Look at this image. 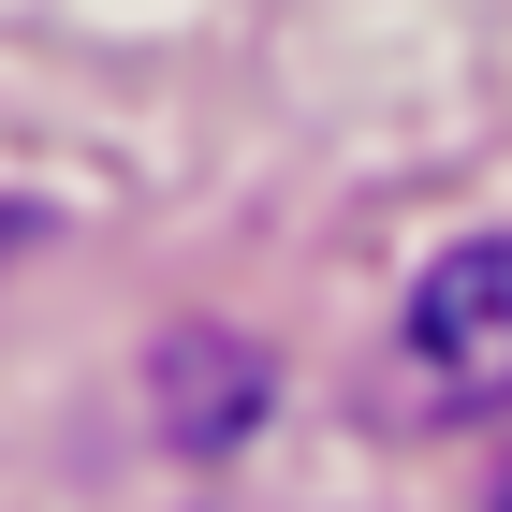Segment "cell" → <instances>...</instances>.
<instances>
[{"label":"cell","instance_id":"obj_1","mask_svg":"<svg viewBox=\"0 0 512 512\" xmlns=\"http://www.w3.org/2000/svg\"><path fill=\"white\" fill-rule=\"evenodd\" d=\"M395 395L425 425H498L512 410V235L439 249L410 322H395Z\"/></svg>","mask_w":512,"mask_h":512},{"label":"cell","instance_id":"obj_2","mask_svg":"<svg viewBox=\"0 0 512 512\" xmlns=\"http://www.w3.org/2000/svg\"><path fill=\"white\" fill-rule=\"evenodd\" d=\"M161 410H176L191 454H220V439H249V410H264V366L220 352V337H176V352H161Z\"/></svg>","mask_w":512,"mask_h":512},{"label":"cell","instance_id":"obj_3","mask_svg":"<svg viewBox=\"0 0 512 512\" xmlns=\"http://www.w3.org/2000/svg\"><path fill=\"white\" fill-rule=\"evenodd\" d=\"M15 249H30V220H15V205H0V264H15Z\"/></svg>","mask_w":512,"mask_h":512},{"label":"cell","instance_id":"obj_4","mask_svg":"<svg viewBox=\"0 0 512 512\" xmlns=\"http://www.w3.org/2000/svg\"><path fill=\"white\" fill-rule=\"evenodd\" d=\"M498 512H512V469H498Z\"/></svg>","mask_w":512,"mask_h":512}]
</instances>
